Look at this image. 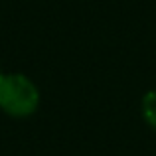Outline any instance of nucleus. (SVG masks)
I'll return each mask as SVG.
<instances>
[{
  "instance_id": "f257e3e1",
  "label": "nucleus",
  "mask_w": 156,
  "mask_h": 156,
  "mask_svg": "<svg viewBox=\"0 0 156 156\" xmlns=\"http://www.w3.org/2000/svg\"><path fill=\"white\" fill-rule=\"evenodd\" d=\"M40 107V89L24 73H4L0 77V109L14 119H26Z\"/></svg>"
},
{
  "instance_id": "f03ea898",
  "label": "nucleus",
  "mask_w": 156,
  "mask_h": 156,
  "mask_svg": "<svg viewBox=\"0 0 156 156\" xmlns=\"http://www.w3.org/2000/svg\"><path fill=\"white\" fill-rule=\"evenodd\" d=\"M140 113L146 125L156 130V89L144 93V97L140 101Z\"/></svg>"
},
{
  "instance_id": "7ed1b4c3",
  "label": "nucleus",
  "mask_w": 156,
  "mask_h": 156,
  "mask_svg": "<svg viewBox=\"0 0 156 156\" xmlns=\"http://www.w3.org/2000/svg\"><path fill=\"white\" fill-rule=\"evenodd\" d=\"M2 75H4V73H2V69H0V77H2Z\"/></svg>"
}]
</instances>
